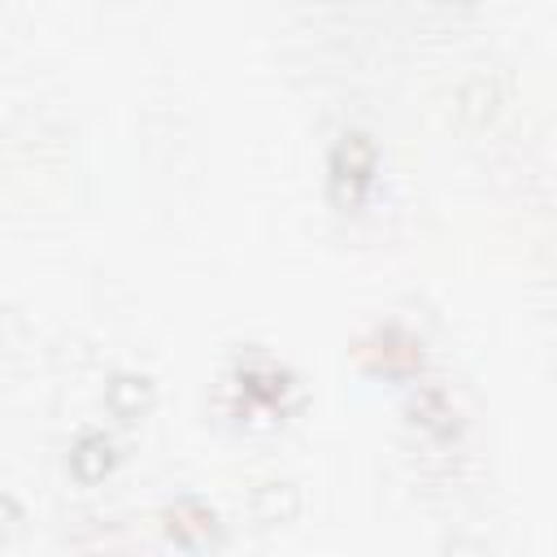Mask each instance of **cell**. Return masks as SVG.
I'll list each match as a JSON object with an SVG mask.
<instances>
[{
    "instance_id": "1",
    "label": "cell",
    "mask_w": 557,
    "mask_h": 557,
    "mask_svg": "<svg viewBox=\"0 0 557 557\" xmlns=\"http://www.w3.org/2000/svg\"><path fill=\"white\" fill-rule=\"evenodd\" d=\"M331 170H335V183H344V178H352V183H366L370 178V170H374V148H370V139L366 135H339V144H335V152H331Z\"/></svg>"
},
{
    "instance_id": "2",
    "label": "cell",
    "mask_w": 557,
    "mask_h": 557,
    "mask_svg": "<svg viewBox=\"0 0 557 557\" xmlns=\"http://www.w3.org/2000/svg\"><path fill=\"white\" fill-rule=\"evenodd\" d=\"M109 453H113V448H109V440H104V435H87V440L70 453V466H74V474H78V479H100V474L109 470V461H113Z\"/></svg>"
}]
</instances>
